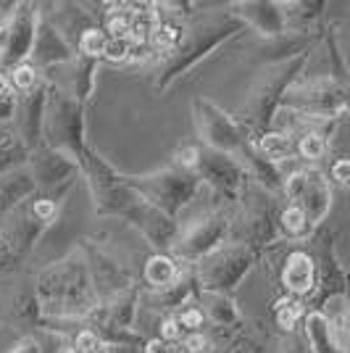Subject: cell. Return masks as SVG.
Returning <instances> with one entry per match:
<instances>
[{"label":"cell","instance_id":"1","mask_svg":"<svg viewBox=\"0 0 350 353\" xmlns=\"http://www.w3.org/2000/svg\"><path fill=\"white\" fill-rule=\"evenodd\" d=\"M34 298L43 314L45 327L56 324H85L92 311L101 306V295L90 274V264L82 248L66 253L61 261L48 264L34 277Z\"/></svg>","mask_w":350,"mask_h":353},{"label":"cell","instance_id":"2","mask_svg":"<svg viewBox=\"0 0 350 353\" xmlns=\"http://www.w3.org/2000/svg\"><path fill=\"white\" fill-rule=\"evenodd\" d=\"M245 24L234 16L232 8H211V11H192L185 21L182 40L174 50L158 59L156 69V90L166 92L182 74L195 69L203 59L216 53L221 45L240 37Z\"/></svg>","mask_w":350,"mask_h":353},{"label":"cell","instance_id":"3","mask_svg":"<svg viewBox=\"0 0 350 353\" xmlns=\"http://www.w3.org/2000/svg\"><path fill=\"white\" fill-rule=\"evenodd\" d=\"M308 63V53L298 59L282 61V63H269V69L258 77V82L250 88L245 103L237 108L234 121L243 127V132L250 140H258L261 134L274 130L277 114L282 111L287 90L300 79V74Z\"/></svg>","mask_w":350,"mask_h":353},{"label":"cell","instance_id":"4","mask_svg":"<svg viewBox=\"0 0 350 353\" xmlns=\"http://www.w3.org/2000/svg\"><path fill=\"white\" fill-rule=\"evenodd\" d=\"M43 145L59 150L79 163V169L88 161L90 150L85 140V105L74 98L69 90L50 82L48 105H45Z\"/></svg>","mask_w":350,"mask_h":353},{"label":"cell","instance_id":"5","mask_svg":"<svg viewBox=\"0 0 350 353\" xmlns=\"http://www.w3.org/2000/svg\"><path fill=\"white\" fill-rule=\"evenodd\" d=\"M124 182L150 206H156L172 219H179V214L203 190L200 176L176 163H169L150 174H124Z\"/></svg>","mask_w":350,"mask_h":353},{"label":"cell","instance_id":"6","mask_svg":"<svg viewBox=\"0 0 350 353\" xmlns=\"http://www.w3.org/2000/svg\"><path fill=\"white\" fill-rule=\"evenodd\" d=\"M258 253L243 243L227 240L224 245L211 250L205 259H200L192 266V274L198 282L200 293H221L234 295V290L243 285V280L253 272V266L258 264Z\"/></svg>","mask_w":350,"mask_h":353},{"label":"cell","instance_id":"7","mask_svg":"<svg viewBox=\"0 0 350 353\" xmlns=\"http://www.w3.org/2000/svg\"><path fill=\"white\" fill-rule=\"evenodd\" d=\"M192 119H195V130L200 137V145L219 150L224 156H229L240 166L253 153V140L243 132V127L234 121L232 114H227L221 105H216L208 98H195L192 101Z\"/></svg>","mask_w":350,"mask_h":353},{"label":"cell","instance_id":"8","mask_svg":"<svg viewBox=\"0 0 350 353\" xmlns=\"http://www.w3.org/2000/svg\"><path fill=\"white\" fill-rule=\"evenodd\" d=\"M195 174L200 176L203 188L211 195L214 208H221V211L237 206L250 182L245 169L234 161V159L224 156L219 150H211V148L205 145H200Z\"/></svg>","mask_w":350,"mask_h":353},{"label":"cell","instance_id":"9","mask_svg":"<svg viewBox=\"0 0 350 353\" xmlns=\"http://www.w3.org/2000/svg\"><path fill=\"white\" fill-rule=\"evenodd\" d=\"M337 232L335 230H316L311 237V256L316 261V290L308 298V311H324L332 301L342 298L348 290V272L337 259Z\"/></svg>","mask_w":350,"mask_h":353},{"label":"cell","instance_id":"10","mask_svg":"<svg viewBox=\"0 0 350 353\" xmlns=\"http://www.w3.org/2000/svg\"><path fill=\"white\" fill-rule=\"evenodd\" d=\"M229 230H232L229 214L221 211V208H214V211H208V214L198 216L195 221H190L187 227H182L174 248L169 250V253L182 266L192 269L211 250H216L219 245H224L229 240Z\"/></svg>","mask_w":350,"mask_h":353},{"label":"cell","instance_id":"11","mask_svg":"<svg viewBox=\"0 0 350 353\" xmlns=\"http://www.w3.org/2000/svg\"><path fill=\"white\" fill-rule=\"evenodd\" d=\"M285 203L300 206L308 214L311 224L319 230L321 221L329 216L332 208V182L316 166H303L285 174Z\"/></svg>","mask_w":350,"mask_h":353},{"label":"cell","instance_id":"12","mask_svg":"<svg viewBox=\"0 0 350 353\" xmlns=\"http://www.w3.org/2000/svg\"><path fill=\"white\" fill-rule=\"evenodd\" d=\"M27 169L37 185V192H50V195H69L76 179L82 176L79 163L48 145L32 150Z\"/></svg>","mask_w":350,"mask_h":353},{"label":"cell","instance_id":"13","mask_svg":"<svg viewBox=\"0 0 350 353\" xmlns=\"http://www.w3.org/2000/svg\"><path fill=\"white\" fill-rule=\"evenodd\" d=\"M40 6L34 3H16L14 14L8 16V45L0 56V72H11L19 63H27L37 37Z\"/></svg>","mask_w":350,"mask_h":353},{"label":"cell","instance_id":"14","mask_svg":"<svg viewBox=\"0 0 350 353\" xmlns=\"http://www.w3.org/2000/svg\"><path fill=\"white\" fill-rule=\"evenodd\" d=\"M79 248H82L85 259H88L90 274H92V282H95V290L101 295V303L116 298V295H121L124 290H130V288L137 285V282L132 280L130 269L124 266V261L116 259L114 253L92 245V240H85Z\"/></svg>","mask_w":350,"mask_h":353},{"label":"cell","instance_id":"15","mask_svg":"<svg viewBox=\"0 0 350 353\" xmlns=\"http://www.w3.org/2000/svg\"><path fill=\"white\" fill-rule=\"evenodd\" d=\"M229 8L245 24V30L250 27L253 32H258L263 40H282L285 34H290L285 3H277V0H240V3H232Z\"/></svg>","mask_w":350,"mask_h":353},{"label":"cell","instance_id":"16","mask_svg":"<svg viewBox=\"0 0 350 353\" xmlns=\"http://www.w3.org/2000/svg\"><path fill=\"white\" fill-rule=\"evenodd\" d=\"M279 285L285 295L306 301L316 290V261L308 248H292L279 266Z\"/></svg>","mask_w":350,"mask_h":353},{"label":"cell","instance_id":"17","mask_svg":"<svg viewBox=\"0 0 350 353\" xmlns=\"http://www.w3.org/2000/svg\"><path fill=\"white\" fill-rule=\"evenodd\" d=\"M76 59L74 48L63 37L61 32L48 21L40 11V21H37V37H34V48H32L30 63L37 72H48L56 66H69Z\"/></svg>","mask_w":350,"mask_h":353},{"label":"cell","instance_id":"18","mask_svg":"<svg viewBox=\"0 0 350 353\" xmlns=\"http://www.w3.org/2000/svg\"><path fill=\"white\" fill-rule=\"evenodd\" d=\"M48 90L50 82H43L37 90L27 95H16V117L14 124L24 137L30 150L43 145V124H45V105H48Z\"/></svg>","mask_w":350,"mask_h":353},{"label":"cell","instance_id":"19","mask_svg":"<svg viewBox=\"0 0 350 353\" xmlns=\"http://www.w3.org/2000/svg\"><path fill=\"white\" fill-rule=\"evenodd\" d=\"M48 8H53V11H43V16L61 32V37L72 45L74 53L90 30L101 27V19L90 14L88 6H82V3H53Z\"/></svg>","mask_w":350,"mask_h":353},{"label":"cell","instance_id":"20","mask_svg":"<svg viewBox=\"0 0 350 353\" xmlns=\"http://www.w3.org/2000/svg\"><path fill=\"white\" fill-rule=\"evenodd\" d=\"M300 330H303L308 353H345L337 327L324 311H308Z\"/></svg>","mask_w":350,"mask_h":353},{"label":"cell","instance_id":"21","mask_svg":"<svg viewBox=\"0 0 350 353\" xmlns=\"http://www.w3.org/2000/svg\"><path fill=\"white\" fill-rule=\"evenodd\" d=\"M34 192H37V185H34L27 166L0 176V221H6L16 208H21L27 201H32Z\"/></svg>","mask_w":350,"mask_h":353},{"label":"cell","instance_id":"22","mask_svg":"<svg viewBox=\"0 0 350 353\" xmlns=\"http://www.w3.org/2000/svg\"><path fill=\"white\" fill-rule=\"evenodd\" d=\"M32 150L14 121H0V176L19 172L30 163Z\"/></svg>","mask_w":350,"mask_h":353},{"label":"cell","instance_id":"23","mask_svg":"<svg viewBox=\"0 0 350 353\" xmlns=\"http://www.w3.org/2000/svg\"><path fill=\"white\" fill-rule=\"evenodd\" d=\"M198 303L205 311V319L211 324V330H232V327H240L245 322L243 311L234 303V295L198 293Z\"/></svg>","mask_w":350,"mask_h":353},{"label":"cell","instance_id":"24","mask_svg":"<svg viewBox=\"0 0 350 353\" xmlns=\"http://www.w3.org/2000/svg\"><path fill=\"white\" fill-rule=\"evenodd\" d=\"M187 266H182L172 253H153L143 264V282L145 290H166L174 288L176 282L182 280Z\"/></svg>","mask_w":350,"mask_h":353},{"label":"cell","instance_id":"25","mask_svg":"<svg viewBox=\"0 0 350 353\" xmlns=\"http://www.w3.org/2000/svg\"><path fill=\"white\" fill-rule=\"evenodd\" d=\"M277 230L279 237L290 240V243H308L316 235V227L311 224L306 211L300 206H292V203H282L277 216Z\"/></svg>","mask_w":350,"mask_h":353},{"label":"cell","instance_id":"26","mask_svg":"<svg viewBox=\"0 0 350 353\" xmlns=\"http://www.w3.org/2000/svg\"><path fill=\"white\" fill-rule=\"evenodd\" d=\"M287 11V27L295 34H313V27L324 19L327 3L324 0H295L285 3Z\"/></svg>","mask_w":350,"mask_h":353},{"label":"cell","instance_id":"27","mask_svg":"<svg viewBox=\"0 0 350 353\" xmlns=\"http://www.w3.org/2000/svg\"><path fill=\"white\" fill-rule=\"evenodd\" d=\"M103 61L95 59H85V56H76V59L69 63L72 69V82H69V92L79 101L82 105H88V101L95 92V74L101 69Z\"/></svg>","mask_w":350,"mask_h":353},{"label":"cell","instance_id":"28","mask_svg":"<svg viewBox=\"0 0 350 353\" xmlns=\"http://www.w3.org/2000/svg\"><path fill=\"white\" fill-rule=\"evenodd\" d=\"M256 148H258V153L266 156L271 163H285L290 161V159H298V153H295V137L290 134L279 132V130H271V132L261 134L258 140H253Z\"/></svg>","mask_w":350,"mask_h":353},{"label":"cell","instance_id":"29","mask_svg":"<svg viewBox=\"0 0 350 353\" xmlns=\"http://www.w3.org/2000/svg\"><path fill=\"white\" fill-rule=\"evenodd\" d=\"M271 311H274V324L285 335H292L303 324V319H306L308 303L300 301V298H292V295H282V298L274 301V309Z\"/></svg>","mask_w":350,"mask_h":353},{"label":"cell","instance_id":"30","mask_svg":"<svg viewBox=\"0 0 350 353\" xmlns=\"http://www.w3.org/2000/svg\"><path fill=\"white\" fill-rule=\"evenodd\" d=\"M158 27V6L156 3H134L130 40L137 45H150V37Z\"/></svg>","mask_w":350,"mask_h":353},{"label":"cell","instance_id":"31","mask_svg":"<svg viewBox=\"0 0 350 353\" xmlns=\"http://www.w3.org/2000/svg\"><path fill=\"white\" fill-rule=\"evenodd\" d=\"M329 140H332V132H321V130L300 134V137H295V153L300 161L319 163L329 153Z\"/></svg>","mask_w":350,"mask_h":353},{"label":"cell","instance_id":"32","mask_svg":"<svg viewBox=\"0 0 350 353\" xmlns=\"http://www.w3.org/2000/svg\"><path fill=\"white\" fill-rule=\"evenodd\" d=\"M324 314L332 319V324L337 327V332H340V340H342V345H345V353H350V277H348V290L342 298H337L332 301Z\"/></svg>","mask_w":350,"mask_h":353},{"label":"cell","instance_id":"33","mask_svg":"<svg viewBox=\"0 0 350 353\" xmlns=\"http://www.w3.org/2000/svg\"><path fill=\"white\" fill-rule=\"evenodd\" d=\"M174 316H176V322H179V327L185 330V335H200V332H208V330H211V324L205 319V311L200 309L198 298L190 301L187 306H182Z\"/></svg>","mask_w":350,"mask_h":353},{"label":"cell","instance_id":"34","mask_svg":"<svg viewBox=\"0 0 350 353\" xmlns=\"http://www.w3.org/2000/svg\"><path fill=\"white\" fill-rule=\"evenodd\" d=\"M6 74H8V79H11V88H14L16 95H27V92L37 90L45 82L43 72H37L30 61H27V63H19V66H14L11 72H6Z\"/></svg>","mask_w":350,"mask_h":353},{"label":"cell","instance_id":"35","mask_svg":"<svg viewBox=\"0 0 350 353\" xmlns=\"http://www.w3.org/2000/svg\"><path fill=\"white\" fill-rule=\"evenodd\" d=\"M108 34L103 27H95V30H90L85 37H82V43L76 48V56H85V59H95V61H103L105 56V48H108Z\"/></svg>","mask_w":350,"mask_h":353},{"label":"cell","instance_id":"36","mask_svg":"<svg viewBox=\"0 0 350 353\" xmlns=\"http://www.w3.org/2000/svg\"><path fill=\"white\" fill-rule=\"evenodd\" d=\"M132 43L130 37L124 40H108V48H105V56L103 61H111V63H132Z\"/></svg>","mask_w":350,"mask_h":353},{"label":"cell","instance_id":"37","mask_svg":"<svg viewBox=\"0 0 350 353\" xmlns=\"http://www.w3.org/2000/svg\"><path fill=\"white\" fill-rule=\"evenodd\" d=\"M329 182L340 190H350V156L337 159L329 169Z\"/></svg>","mask_w":350,"mask_h":353},{"label":"cell","instance_id":"38","mask_svg":"<svg viewBox=\"0 0 350 353\" xmlns=\"http://www.w3.org/2000/svg\"><path fill=\"white\" fill-rule=\"evenodd\" d=\"M8 353H43V345H40L34 338H21L11 345V351Z\"/></svg>","mask_w":350,"mask_h":353},{"label":"cell","instance_id":"39","mask_svg":"<svg viewBox=\"0 0 350 353\" xmlns=\"http://www.w3.org/2000/svg\"><path fill=\"white\" fill-rule=\"evenodd\" d=\"M105 353H145V343H119V345H105Z\"/></svg>","mask_w":350,"mask_h":353},{"label":"cell","instance_id":"40","mask_svg":"<svg viewBox=\"0 0 350 353\" xmlns=\"http://www.w3.org/2000/svg\"><path fill=\"white\" fill-rule=\"evenodd\" d=\"M14 95H16V92H14V88H11L8 74L0 72V103H3V101H8V98H14Z\"/></svg>","mask_w":350,"mask_h":353},{"label":"cell","instance_id":"41","mask_svg":"<svg viewBox=\"0 0 350 353\" xmlns=\"http://www.w3.org/2000/svg\"><path fill=\"white\" fill-rule=\"evenodd\" d=\"M8 21V19H6ZM6 21H0V56H3V50H6V45H8V24Z\"/></svg>","mask_w":350,"mask_h":353},{"label":"cell","instance_id":"42","mask_svg":"<svg viewBox=\"0 0 350 353\" xmlns=\"http://www.w3.org/2000/svg\"><path fill=\"white\" fill-rule=\"evenodd\" d=\"M95 353H105V345H103V348H101V351H95Z\"/></svg>","mask_w":350,"mask_h":353}]
</instances>
